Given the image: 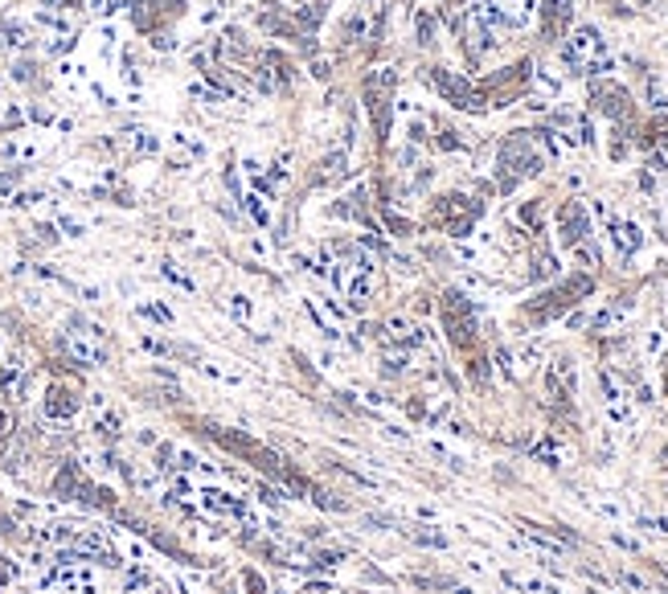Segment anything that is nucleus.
<instances>
[{
  "instance_id": "22",
  "label": "nucleus",
  "mask_w": 668,
  "mask_h": 594,
  "mask_svg": "<svg viewBox=\"0 0 668 594\" xmlns=\"http://www.w3.org/2000/svg\"><path fill=\"white\" fill-rule=\"evenodd\" d=\"M304 594H336V591H332L328 582H308V586H304Z\"/></svg>"
},
{
  "instance_id": "10",
  "label": "nucleus",
  "mask_w": 668,
  "mask_h": 594,
  "mask_svg": "<svg viewBox=\"0 0 668 594\" xmlns=\"http://www.w3.org/2000/svg\"><path fill=\"white\" fill-rule=\"evenodd\" d=\"M545 17H549V25H566V21H570V0H549V4H545Z\"/></svg>"
},
{
  "instance_id": "26",
  "label": "nucleus",
  "mask_w": 668,
  "mask_h": 594,
  "mask_svg": "<svg viewBox=\"0 0 668 594\" xmlns=\"http://www.w3.org/2000/svg\"><path fill=\"white\" fill-rule=\"evenodd\" d=\"M455 594H476V591H468V586H463V591H455Z\"/></svg>"
},
{
  "instance_id": "19",
  "label": "nucleus",
  "mask_w": 668,
  "mask_h": 594,
  "mask_svg": "<svg viewBox=\"0 0 668 594\" xmlns=\"http://www.w3.org/2000/svg\"><path fill=\"white\" fill-rule=\"evenodd\" d=\"M439 148L443 152H459V136L455 132H439Z\"/></svg>"
},
{
  "instance_id": "6",
  "label": "nucleus",
  "mask_w": 668,
  "mask_h": 594,
  "mask_svg": "<svg viewBox=\"0 0 668 594\" xmlns=\"http://www.w3.org/2000/svg\"><path fill=\"white\" fill-rule=\"evenodd\" d=\"M533 459H541L545 467H562V447H558V439H554V435L537 439V443H533Z\"/></svg>"
},
{
  "instance_id": "23",
  "label": "nucleus",
  "mask_w": 668,
  "mask_h": 594,
  "mask_svg": "<svg viewBox=\"0 0 668 594\" xmlns=\"http://www.w3.org/2000/svg\"><path fill=\"white\" fill-rule=\"evenodd\" d=\"M17 578V566H8L4 557H0V582H12Z\"/></svg>"
},
{
  "instance_id": "3",
  "label": "nucleus",
  "mask_w": 668,
  "mask_h": 594,
  "mask_svg": "<svg viewBox=\"0 0 668 594\" xmlns=\"http://www.w3.org/2000/svg\"><path fill=\"white\" fill-rule=\"evenodd\" d=\"M66 349H70V357H74L78 365H87V369H99V365H107V349H103L99 340H90V336H83V332H74Z\"/></svg>"
},
{
  "instance_id": "9",
  "label": "nucleus",
  "mask_w": 668,
  "mask_h": 594,
  "mask_svg": "<svg viewBox=\"0 0 668 594\" xmlns=\"http://www.w3.org/2000/svg\"><path fill=\"white\" fill-rule=\"evenodd\" d=\"M135 312H139V316H144V320H156V324H164V328H169V324H173V312H169V308H164V304H139V308H135Z\"/></svg>"
},
{
  "instance_id": "24",
  "label": "nucleus",
  "mask_w": 668,
  "mask_h": 594,
  "mask_svg": "<svg viewBox=\"0 0 668 594\" xmlns=\"http://www.w3.org/2000/svg\"><path fill=\"white\" fill-rule=\"evenodd\" d=\"M246 591H250V594H263V578H259V574H246Z\"/></svg>"
},
{
  "instance_id": "4",
  "label": "nucleus",
  "mask_w": 668,
  "mask_h": 594,
  "mask_svg": "<svg viewBox=\"0 0 668 594\" xmlns=\"http://www.w3.org/2000/svg\"><path fill=\"white\" fill-rule=\"evenodd\" d=\"M0 394L4 398H21L25 394V365L12 357V361H4V369H0Z\"/></svg>"
},
{
  "instance_id": "5",
  "label": "nucleus",
  "mask_w": 668,
  "mask_h": 594,
  "mask_svg": "<svg viewBox=\"0 0 668 594\" xmlns=\"http://www.w3.org/2000/svg\"><path fill=\"white\" fill-rule=\"evenodd\" d=\"M74 410H78V398H70L62 385H53L49 398H45V414L49 418H74Z\"/></svg>"
},
{
  "instance_id": "16",
  "label": "nucleus",
  "mask_w": 668,
  "mask_h": 594,
  "mask_svg": "<svg viewBox=\"0 0 668 594\" xmlns=\"http://www.w3.org/2000/svg\"><path fill=\"white\" fill-rule=\"evenodd\" d=\"M418 42H422V46H431V42H435V21H431L427 12L418 17Z\"/></svg>"
},
{
  "instance_id": "17",
  "label": "nucleus",
  "mask_w": 668,
  "mask_h": 594,
  "mask_svg": "<svg viewBox=\"0 0 668 594\" xmlns=\"http://www.w3.org/2000/svg\"><path fill=\"white\" fill-rule=\"evenodd\" d=\"M139 344H144V349H148V353H156V357H164V353H173V349H169V344H164V340H156V336H144V340H139Z\"/></svg>"
},
{
  "instance_id": "27",
  "label": "nucleus",
  "mask_w": 668,
  "mask_h": 594,
  "mask_svg": "<svg viewBox=\"0 0 668 594\" xmlns=\"http://www.w3.org/2000/svg\"><path fill=\"white\" fill-rule=\"evenodd\" d=\"M0 353H4V340H0Z\"/></svg>"
},
{
  "instance_id": "21",
  "label": "nucleus",
  "mask_w": 668,
  "mask_h": 594,
  "mask_svg": "<svg viewBox=\"0 0 668 594\" xmlns=\"http://www.w3.org/2000/svg\"><path fill=\"white\" fill-rule=\"evenodd\" d=\"M173 586H177V594H197V586H193L189 578H180V574L173 578Z\"/></svg>"
},
{
  "instance_id": "28",
  "label": "nucleus",
  "mask_w": 668,
  "mask_h": 594,
  "mask_svg": "<svg viewBox=\"0 0 668 594\" xmlns=\"http://www.w3.org/2000/svg\"><path fill=\"white\" fill-rule=\"evenodd\" d=\"M275 594H283V591H275Z\"/></svg>"
},
{
  "instance_id": "2",
  "label": "nucleus",
  "mask_w": 668,
  "mask_h": 594,
  "mask_svg": "<svg viewBox=\"0 0 668 594\" xmlns=\"http://www.w3.org/2000/svg\"><path fill=\"white\" fill-rule=\"evenodd\" d=\"M607 234H611V242H615V250H619L624 259H631V254L644 246V229L635 226V222H619V218H611V222H607Z\"/></svg>"
},
{
  "instance_id": "11",
  "label": "nucleus",
  "mask_w": 668,
  "mask_h": 594,
  "mask_svg": "<svg viewBox=\"0 0 668 594\" xmlns=\"http://www.w3.org/2000/svg\"><path fill=\"white\" fill-rule=\"evenodd\" d=\"M160 271H164V279H169V283H177L180 291H193V279H189L185 271H177V263H164Z\"/></svg>"
},
{
  "instance_id": "13",
  "label": "nucleus",
  "mask_w": 668,
  "mask_h": 594,
  "mask_svg": "<svg viewBox=\"0 0 668 594\" xmlns=\"http://www.w3.org/2000/svg\"><path fill=\"white\" fill-rule=\"evenodd\" d=\"M590 508H594L599 516H607V521H624V508H619V504H607V500H590Z\"/></svg>"
},
{
  "instance_id": "18",
  "label": "nucleus",
  "mask_w": 668,
  "mask_h": 594,
  "mask_svg": "<svg viewBox=\"0 0 668 594\" xmlns=\"http://www.w3.org/2000/svg\"><path fill=\"white\" fill-rule=\"evenodd\" d=\"M619 582H624V586H631L635 594H648V582H644L640 574H619Z\"/></svg>"
},
{
  "instance_id": "14",
  "label": "nucleus",
  "mask_w": 668,
  "mask_h": 594,
  "mask_svg": "<svg viewBox=\"0 0 668 594\" xmlns=\"http://www.w3.org/2000/svg\"><path fill=\"white\" fill-rule=\"evenodd\" d=\"M320 308H324V312H328V316H332L336 324H345V320H349V312H345V308H341L336 299H328V295H320Z\"/></svg>"
},
{
  "instance_id": "12",
  "label": "nucleus",
  "mask_w": 668,
  "mask_h": 594,
  "mask_svg": "<svg viewBox=\"0 0 668 594\" xmlns=\"http://www.w3.org/2000/svg\"><path fill=\"white\" fill-rule=\"evenodd\" d=\"M242 205L250 209V218H255L259 226H267V209H263V197H255V193H246V197H242Z\"/></svg>"
},
{
  "instance_id": "8",
  "label": "nucleus",
  "mask_w": 668,
  "mask_h": 594,
  "mask_svg": "<svg viewBox=\"0 0 668 594\" xmlns=\"http://www.w3.org/2000/svg\"><path fill=\"white\" fill-rule=\"evenodd\" d=\"M225 308H230V316H234L238 324L255 320V304H250V295H230V304H225Z\"/></svg>"
},
{
  "instance_id": "20",
  "label": "nucleus",
  "mask_w": 668,
  "mask_h": 594,
  "mask_svg": "<svg viewBox=\"0 0 668 594\" xmlns=\"http://www.w3.org/2000/svg\"><path fill=\"white\" fill-rule=\"evenodd\" d=\"M406 136H410V143H422V139H427V123H422V119H414Z\"/></svg>"
},
{
  "instance_id": "25",
  "label": "nucleus",
  "mask_w": 668,
  "mask_h": 594,
  "mask_svg": "<svg viewBox=\"0 0 668 594\" xmlns=\"http://www.w3.org/2000/svg\"><path fill=\"white\" fill-rule=\"evenodd\" d=\"M4 430H8V418H4V414H0V435H4Z\"/></svg>"
},
{
  "instance_id": "1",
  "label": "nucleus",
  "mask_w": 668,
  "mask_h": 594,
  "mask_svg": "<svg viewBox=\"0 0 668 594\" xmlns=\"http://www.w3.org/2000/svg\"><path fill=\"white\" fill-rule=\"evenodd\" d=\"M197 500H201L205 512H214V516H242V512H246V504L238 500L234 492H222V488H201Z\"/></svg>"
},
{
  "instance_id": "15",
  "label": "nucleus",
  "mask_w": 668,
  "mask_h": 594,
  "mask_svg": "<svg viewBox=\"0 0 668 594\" xmlns=\"http://www.w3.org/2000/svg\"><path fill=\"white\" fill-rule=\"evenodd\" d=\"M496 369H500L504 381H513V353L508 349H496Z\"/></svg>"
},
{
  "instance_id": "7",
  "label": "nucleus",
  "mask_w": 668,
  "mask_h": 594,
  "mask_svg": "<svg viewBox=\"0 0 668 594\" xmlns=\"http://www.w3.org/2000/svg\"><path fill=\"white\" fill-rule=\"evenodd\" d=\"M345 164H349V156H345V152H332V156H324V164H320V184L336 181V177L345 173Z\"/></svg>"
}]
</instances>
